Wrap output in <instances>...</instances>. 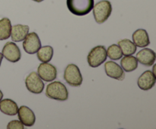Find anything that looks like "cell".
Returning <instances> with one entry per match:
<instances>
[{
	"mask_svg": "<svg viewBox=\"0 0 156 129\" xmlns=\"http://www.w3.org/2000/svg\"><path fill=\"white\" fill-rule=\"evenodd\" d=\"M94 0H66L67 8L76 16L88 15L94 7Z\"/></svg>",
	"mask_w": 156,
	"mask_h": 129,
	"instance_id": "1",
	"label": "cell"
},
{
	"mask_svg": "<svg viewBox=\"0 0 156 129\" xmlns=\"http://www.w3.org/2000/svg\"><path fill=\"white\" fill-rule=\"evenodd\" d=\"M46 95L47 97L57 101L68 100L69 93L66 87L60 81H53L47 86Z\"/></svg>",
	"mask_w": 156,
	"mask_h": 129,
	"instance_id": "2",
	"label": "cell"
},
{
	"mask_svg": "<svg viewBox=\"0 0 156 129\" xmlns=\"http://www.w3.org/2000/svg\"><path fill=\"white\" fill-rule=\"evenodd\" d=\"M93 15L98 24H103L111 16L112 12L111 3L108 0L98 2L93 7Z\"/></svg>",
	"mask_w": 156,
	"mask_h": 129,
	"instance_id": "3",
	"label": "cell"
},
{
	"mask_svg": "<svg viewBox=\"0 0 156 129\" xmlns=\"http://www.w3.org/2000/svg\"><path fill=\"white\" fill-rule=\"evenodd\" d=\"M107 50L104 46H97L94 47L88 53L87 60L89 66L97 68L106 61Z\"/></svg>",
	"mask_w": 156,
	"mask_h": 129,
	"instance_id": "4",
	"label": "cell"
},
{
	"mask_svg": "<svg viewBox=\"0 0 156 129\" xmlns=\"http://www.w3.org/2000/svg\"><path fill=\"white\" fill-rule=\"evenodd\" d=\"M64 79L72 87H79L82 85L83 77L79 67L74 64H69L64 71Z\"/></svg>",
	"mask_w": 156,
	"mask_h": 129,
	"instance_id": "5",
	"label": "cell"
},
{
	"mask_svg": "<svg viewBox=\"0 0 156 129\" xmlns=\"http://www.w3.org/2000/svg\"><path fill=\"white\" fill-rule=\"evenodd\" d=\"M25 85L27 89L30 93L40 94L43 92L44 88V83L35 71L30 73L25 79Z\"/></svg>",
	"mask_w": 156,
	"mask_h": 129,
	"instance_id": "6",
	"label": "cell"
},
{
	"mask_svg": "<svg viewBox=\"0 0 156 129\" xmlns=\"http://www.w3.org/2000/svg\"><path fill=\"white\" fill-rule=\"evenodd\" d=\"M41 47V42L39 36L35 32L28 33L23 42L24 50L28 54H34Z\"/></svg>",
	"mask_w": 156,
	"mask_h": 129,
	"instance_id": "7",
	"label": "cell"
},
{
	"mask_svg": "<svg viewBox=\"0 0 156 129\" xmlns=\"http://www.w3.org/2000/svg\"><path fill=\"white\" fill-rule=\"evenodd\" d=\"M37 74L42 80L47 82H51L56 78L57 71L54 65L48 62H43L38 66Z\"/></svg>",
	"mask_w": 156,
	"mask_h": 129,
	"instance_id": "8",
	"label": "cell"
},
{
	"mask_svg": "<svg viewBox=\"0 0 156 129\" xmlns=\"http://www.w3.org/2000/svg\"><path fill=\"white\" fill-rule=\"evenodd\" d=\"M2 54L4 56L5 59L11 62H18L21 59V51L18 46L13 42H8L5 44L4 47L2 49Z\"/></svg>",
	"mask_w": 156,
	"mask_h": 129,
	"instance_id": "9",
	"label": "cell"
},
{
	"mask_svg": "<svg viewBox=\"0 0 156 129\" xmlns=\"http://www.w3.org/2000/svg\"><path fill=\"white\" fill-rule=\"evenodd\" d=\"M105 70L107 75L111 78L118 80H123L125 78V73L123 68L113 61H109L105 63Z\"/></svg>",
	"mask_w": 156,
	"mask_h": 129,
	"instance_id": "10",
	"label": "cell"
},
{
	"mask_svg": "<svg viewBox=\"0 0 156 129\" xmlns=\"http://www.w3.org/2000/svg\"><path fill=\"white\" fill-rule=\"evenodd\" d=\"M18 116L19 121L22 123L24 125L27 127H31L34 124L36 121V117L34 113L30 108L25 106H21L18 109Z\"/></svg>",
	"mask_w": 156,
	"mask_h": 129,
	"instance_id": "11",
	"label": "cell"
},
{
	"mask_svg": "<svg viewBox=\"0 0 156 129\" xmlns=\"http://www.w3.org/2000/svg\"><path fill=\"white\" fill-rule=\"evenodd\" d=\"M156 77L152 72V71L148 70L141 74L137 80V84L139 87L143 90H149L152 89L155 84Z\"/></svg>",
	"mask_w": 156,
	"mask_h": 129,
	"instance_id": "12",
	"label": "cell"
},
{
	"mask_svg": "<svg viewBox=\"0 0 156 129\" xmlns=\"http://www.w3.org/2000/svg\"><path fill=\"white\" fill-rule=\"evenodd\" d=\"M155 53L151 49L145 48L136 54V59L140 63L146 66H152L155 62Z\"/></svg>",
	"mask_w": 156,
	"mask_h": 129,
	"instance_id": "13",
	"label": "cell"
},
{
	"mask_svg": "<svg viewBox=\"0 0 156 129\" xmlns=\"http://www.w3.org/2000/svg\"><path fill=\"white\" fill-rule=\"evenodd\" d=\"M29 33V27L27 25L16 24L12 27L11 36L14 42H21L24 40Z\"/></svg>",
	"mask_w": 156,
	"mask_h": 129,
	"instance_id": "14",
	"label": "cell"
},
{
	"mask_svg": "<svg viewBox=\"0 0 156 129\" xmlns=\"http://www.w3.org/2000/svg\"><path fill=\"white\" fill-rule=\"evenodd\" d=\"M133 40L136 46L141 48L148 46L150 44L149 35L144 29H138L136 30L133 34Z\"/></svg>",
	"mask_w": 156,
	"mask_h": 129,
	"instance_id": "15",
	"label": "cell"
},
{
	"mask_svg": "<svg viewBox=\"0 0 156 129\" xmlns=\"http://www.w3.org/2000/svg\"><path fill=\"white\" fill-rule=\"evenodd\" d=\"M0 111L5 115H15L18 113V106L12 100L4 99L0 101Z\"/></svg>",
	"mask_w": 156,
	"mask_h": 129,
	"instance_id": "16",
	"label": "cell"
},
{
	"mask_svg": "<svg viewBox=\"0 0 156 129\" xmlns=\"http://www.w3.org/2000/svg\"><path fill=\"white\" fill-rule=\"evenodd\" d=\"M122 68L126 72H130L133 71L138 68V61L136 58L131 56H125L120 62Z\"/></svg>",
	"mask_w": 156,
	"mask_h": 129,
	"instance_id": "17",
	"label": "cell"
},
{
	"mask_svg": "<svg viewBox=\"0 0 156 129\" xmlns=\"http://www.w3.org/2000/svg\"><path fill=\"white\" fill-rule=\"evenodd\" d=\"M12 24L8 18H3L0 20V40H5L11 36Z\"/></svg>",
	"mask_w": 156,
	"mask_h": 129,
	"instance_id": "18",
	"label": "cell"
},
{
	"mask_svg": "<svg viewBox=\"0 0 156 129\" xmlns=\"http://www.w3.org/2000/svg\"><path fill=\"white\" fill-rule=\"evenodd\" d=\"M118 46H120L122 53L124 56H131L136 52V46L128 39H124L119 41Z\"/></svg>",
	"mask_w": 156,
	"mask_h": 129,
	"instance_id": "19",
	"label": "cell"
},
{
	"mask_svg": "<svg viewBox=\"0 0 156 129\" xmlns=\"http://www.w3.org/2000/svg\"><path fill=\"white\" fill-rule=\"evenodd\" d=\"M53 56V47L50 46H42L37 52V59L42 62H49L52 59Z\"/></svg>",
	"mask_w": 156,
	"mask_h": 129,
	"instance_id": "20",
	"label": "cell"
},
{
	"mask_svg": "<svg viewBox=\"0 0 156 129\" xmlns=\"http://www.w3.org/2000/svg\"><path fill=\"white\" fill-rule=\"evenodd\" d=\"M107 56L111 60H119L123 56V53L118 45L113 44L108 47V51H107Z\"/></svg>",
	"mask_w": 156,
	"mask_h": 129,
	"instance_id": "21",
	"label": "cell"
},
{
	"mask_svg": "<svg viewBox=\"0 0 156 129\" xmlns=\"http://www.w3.org/2000/svg\"><path fill=\"white\" fill-rule=\"evenodd\" d=\"M8 129H24V124L18 120L11 121L7 125Z\"/></svg>",
	"mask_w": 156,
	"mask_h": 129,
	"instance_id": "22",
	"label": "cell"
},
{
	"mask_svg": "<svg viewBox=\"0 0 156 129\" xmlns=\"http://www.w3.org/2000/svg\"><path fill=\"white\" fill-rule=\"evenodd\" d=\"M3 59V56L1 53H0V66H1V63H2V61Z\"/></svg>",
	"mask_w": 156,
	"mask_h": 129,
	"instance_id": "23",
	"label": "cell"
},
{
	"mask_svg": "<svg viewBox=\"0 0 156 129\" xmlns=\"http://www.w3.org/2000/svg\"><path fill=\"white\" fill-rule=\"evenodd\" d=\"M2 97H3V93H2V92L1 91V90H0V101L2 100Z\"/></svg>",
	"mask_w": 156,
	"mask_h": 129,
	"instance_id": "24",
	"label": "cell"
},
{
	"mask_svg": "<svg viewBox=\"0 0 156 129\" xmlns=\"http://www.w3.org/2000/svg\"><path fill=\"white\" fill-rule=\"evenodd\" d=\"M33 1L36 2H43L44 0H33Z\"/></svg>",
	"mask_w": 156,
	"mask_h": 129,
	"instance_id": "25",
	"label": "cell"
}]
</instances>
